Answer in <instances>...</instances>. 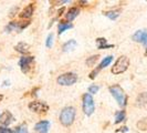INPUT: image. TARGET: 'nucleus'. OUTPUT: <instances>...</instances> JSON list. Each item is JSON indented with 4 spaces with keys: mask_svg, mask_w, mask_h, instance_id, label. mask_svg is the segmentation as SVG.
<instances>
[{
    "mask_svg": "<svg viewBox=\"0 0 147 133\" xmlns=\"http://www.w3.org/2000/svg\"><path fill=\"white\" fill-rule=\"evenodd\" d=\"M76 111L73 107H65L63 110L61 111L60 114V122L64 126H70L74 122Z\"/></svg>",
    "mask_w": 147,
    "mask_h": 133,
    "instance_id": "obj_1",
    "label": "nucleus"
},
{
    "mask_svg": "<svg viewBox=\"0 0 147 133\" xmlns=\"http://www.w3.org/2000/svg\"><path fill=\"white\" fill-rule=\"evenodd\" d=\"M129 66V59L126 56H121L114 63V66H112L111 72L113 74H121L125 72Z\"/></svg>",
    "mask_w": 147,
    "mask_h": 133,
    "instance_id": "obj_2",
    "label": "nucleus"
},
{
    "mask_svg": "<svg viewBox=\"0 0 147 133\" xmlns=\"http://www.w3.org/2000/svg\"><path fill=\"white\" fill-rule=\"evenodd\" d=\"M111 94L114 96V99L117 101V103L119 107H125L126 105V96L124 90L122 89V87L119 84H114V86H111L110 88Z\"/></svg>",
    "mask_w": 147,
    "mask_h": 133,
    "instance_id": "obj_3",
    "label": "nucleus"
},
{
    "mask_svg": "<svg viewBox=\"0 0 147 133\" xmlns=\"http://www.w3.org/2000/svg\"><path fill=\"white\" fill-rule=\"evenodd\" d=\"M82 108H83V112L90 117L94 113L95 111V104H94V100H93V96L90 93H84L82 96Z\"/></svg>",
    "mask_w": 147,
    "mask_h": 133,
    "instance_id": "obj_4",
    "label": "nucleus"
},
{
    "mask_svg": "<svg viewBox=\"0 0 147 133\" xmlns=\"http://www.w3.org/2000/svg\"><path fill=\"white\" fill-rule=\"evenodd\" d=\"M78 81V75L74 72H66L58 77L57 82L60 86H63V87H67V86H72L75 82Z\"/></svg>",
    "mask_w": 147,
    "mask_h": 133,
    "instance_id": "obj_5",
    "label": "nucleus"
},
{
    "mask_svg": "<svg viewBox=\"0 0 147 133\" xmlns=\"http://www.w3.org/2000/svg\"><path fill=\"white\" fill-rule=\"evenodd\" d=\"M33 63H34V57L32 56H23L19 60V66L23 73H28L32 69Z\"/></svg>",
    "mask_w": 147,
    "mask_h": 133,
    "instance_id": "obj_6",
    "label": "nucleus"
},
{
    "mask_svg": "<svg viewBox=\"0 0 147 133\" xmlns=\"http://www.w3.org/2000/svg\"><path fill=\"white\" fill-rule=\"evenodd\" d=\"M30 24V21H11L9 22L7 26H6V32H11V31H13V30H17L18 32H20L22 30L24 29V28H27L28 26Z\"/></svg>",
    "mask_w": 147,
    "mask_h": 133,
    "instance_id": "obj_7",
    "label": "nucleus"
},
{
    "mask_svg": "<svg viewBox=\"0 0 147 133\" xmlns=\"http://www.w3.org/2000/svg\"><path fill=\"white\" fill-rule=\"evenodd\" d=\"M28 107L32 112H36V113H44L49 110L48 104L44 102H40V101H32L30 102Z\"/></svg>",
    "mask_w": 147,
    "mask_h": 133,
    "instance_id": "obj_8",
    "label": "nucleus"
},
{
    "mask_svg": "<svg viewBox=\"0 0 147 133\" xmlns=\"http://www.w3.org/2000/svg\"><path fill=\"white\" fill-rule=\"evenodd\" d=\"M132 39L136 42H140L144 45H147V32L145 30H138L133 35Z\"/></svg>",
    "mask_w": 147,
    "mask_h": 133,
    "instance_id": "obj_9",
    "label": "nucleus"
},
{
    "mask_svg": "<svg viewBox=\"0 0 147 133\" xmlns=\"http://www.w3.org/2000/svg\"><path fill=\"white\" fill-rule=\"evenodd\" d=\"M49 129H50V122L47 120L40 121L34 126V131L37 133H48Z\"/></svg>",
    "mask_w": 147,
    "mask_h": 133,
    "instance_id": "obj_10",
    "label": "nucleus"
},
{
    "mask_svg": "<svg viewBox=\"0 0 147 133\" xmlns=\"http://www.w3.org/2000/svg\"><path fill=\"white\" fill-rule=\"evenodd\" d=\"M13 120H15V119H13V115H12L11 112H9V111H5L2 114H0V123H1L2 126H10V123H11Z\"/></svg>",
    "mask_w": 147,
    "mask_h": 133,
    "instance_id": "obj_11",
    "label": "nucleus"
},
{
    "mask_svg": "<svg viewBox=\"0 0 147 133\" xmlns=\"http://www.w3.org/2000/svg\"><path fill=\"white\" fill-rule=\"evenodd\" d=\"M33 11H34V5L33 3H29L27 7L22 10L21 14L19 16H20V18H22V19H29V18H31Z\"/></svg>",
    "mask_w": 147,
    "mask_h": 133,
    "instance_id": "obj_12",
    "label": "nucleus"
},
{
    "mask_svg": "<svg viewBox=\"0 0 147 133\" xmlns=\"http://www.w3.org/2000/svg\"><path fill=\"white\" fill-rule=\"evenodd\" d=\"M79 14H80V9L78 7H72L70 8L69 10H67V12H66L65 15V18L67 21H73L74 19L79 16Z\"/></svg>",
    "mask_w": 147,
    "mask_h": 133,
    "instance_id": "obj_13",
    "label": "nucleus"
},
{
    "mask_svg": "<svg viewBox=\"0 0 147 133\" xmlns=\"http://www.w3.org/2000/svg\"><path fill=\"white\" fill-rule=\"evenodd\" d=\"M15 49H16V51L20 52L22 54H27V53H29V51H30V45L28 43L21 41V42H19V43L16 45Z\"/></svg>",
    "mask_w": 147,
    "mask_h": 133,
    "instance_id": "obj_14",
    "label": "nucleus"
},
{
    "mask_svg": "<svg viewBox=\"0 0 147 133\" xmlns=\"http://www.w3.org/2000/svg\"><path fill=\"white\" fill-rule=\"evenodd\" d=\"M96 43H97L98 49H110V48L114 47V44H107V40L105 38H97Z\"/></svg>",
    "mask_w": 147,
    "mask_h": 133,
    "instance_id": "obj_15",
    "label": "nucleus"
},
{
    "mask_svg": "<svg viewBox=\"0 0 147 133\" xmlns=\"http://www.w3.org/2000/svg\"><path fill=\"white\" fill-rule=\"evenodd\" d=\"M73 28V24L72 23H67V22H64V21H61L59 23V26H58V33L59 35H62L65 30H69V29H72Z\"/></svg>",
    "mask_w": 147,
    "mask_h": 133,
    "instance_id": "obj_16",
    "label": "nucleus"
},
{
    "mask_svg": "<svg viewBox=\"0 0 147 133\" xmlns=\"http://www.w3.org/2000/svg\"><path fill=\"white\" fill-rule=\"evenodd\" d=\"M147 104V92H143L137 96L136 105L137 107H145Z\"/></svg>",
    "mask_w": 147,
    "mask_h": 133,
    "instance_id": "obj_17",
    "label": "nucleus"
},
{
    "mask_svg": "<svg viewBox=\"0 0 147 133\" xmlns=\"http://www.w3.org/2000/svg\"><path fill=\"white\" fill-rule=\"evenodd\" d=\"M75 47H76V41L75 40H70V41H67V42H65V43L63 44L62 50L64 52L72 51L73 49H75Z\"/></svg>",
    "mask_w": 147,
    "mask_h": 133,
    "instance_id": "obj_18",
    "label": "nucleus"
},
{
    "mask_svg": "<svg viewBox=\"0 0 147 133\" xmlns=\"http://www.w3.org/2000/svg\"><path fill=\"white\" fill-rule=\"evenodd\" d=\"M9 133H29V131H28L27 124L26 123H22L20 126H16L13 130H10Z\"/></svg>",
    "mask_w": 147,
    "mask_h": 133,
    "instance_id": "obj_19",
    "label": "nucleus"
},
{
    "mask_svg": "<svg viewBox=\"0 0 147 133\" xmlns=\"http://www.w3.org/2000/svg\"><path fill=\"white\" fill-rule=\"evenodd\" d=\"M113 61V56H109V57H106V58H104L102 61H101V63L98 64V69L100 70H102V69H104V68H106V66L110 64L111 62Z\"/></svg>",
    "mask_w": 147,
    "mask_h": 133,
    "instance_id": "obj_20",
    "label": "nucleus"
},
{
    "mask_svg": "<svg viewBox=\"0 0 147 133\" xmlns=\"http://www.w3.org/2000/svg\"><path fill=\"white\" fill-rule=\"evenodd\" d=\"M125 117H126V113L125 111H117L116 113H115V123L118 124V123H121V122H123L124 120H125Z\"/></svg>",
    "mask_w": 147,
    "mask_h": 133,
    "instance_id": "obj_21",
    "label": "nucleus"
},
{
    "mask_svg": "<svg viewBox=\"0 0 147 133\" xmlns=\"http://www.w3.org/2000/svg\"><path fill=\"white\" fill-rule=\"evenodd\" d=\"M137 129L140 130V131H146L147 130V118H144L140 120L138 122H137Z\"/></svg>",
    "mask_w": 147,
    "mask_h": 133,
    "instance_id": "obj_22",
    "label": "nucleus"
},
{
    "mask_svg": "<svg viewBox=\"0 0 147 133\" xmlns=\"http://www.w3.org/2000/svg\"><path fill=\"white\" fill-rule=\"evenodd\" d=\"M104 16L109 17L111 20H115V19H117L118 16H119V11L118 10H115V11H106V12H104Z\"/></svg>",
    "mask_w": 147,
    "mask_h": 133,
    "instance_id": "obj_23",
    "label": "nucleus"
},
{
    "mask_svg": "<svg viewBox=\"0 0 147 133\" xmlns=\"http://www.w3.org/2000/svg\"><path fill=\"white\" fill-rule=\"evenodd\" d=\"M98 58H100V56H98V54H96V56H92L91 58H88V60H86V64H88V66H93L96 62H97Z\"/></svg>",
    "mask_w": 147,
    "mask_h": 133,
    "instance_id": "obj_24",
    "label": "nucleus"
},
{
    "mask_svg": "<svg viewBox=\"0 0 147 133\" xmlns=\"http://www.w3.org/2000/svg\"><path fill=\"white\" fill-rule=\"evenodd\" d=\"M98 90H100V87L96 86V84L90 86V87H88V93H90V94H95V93H97Z\"/></svg>",
    "mask_w": 147,
    "mask_h": 133,
    "instance_id": "obj_25",
    "label": "nucleus"
},
{
    "mask_svg": "<svg viewBox=\"0 0 147 133\" xmlns=\"http://www.w3.org/2000/svg\"><path fill=\"white\" fill-rule=\"evenodd\" d=\"M52 44H53V35L50 33L48 38H47V41H45V45H47V48H51Z\"/></svg>",
    "mask_w": 147,
    "mask_h": 133,
    "instance_id": "obj_26",
    "label": "nucleus"
},
{
    "mask_svg": "<svg viewBox=\"0 0 147 133\" xmlns=\"http://www.w3.org/2000/svg\"><path fill=\"white\" fill-rule=\"evenodd\" d=\"M100 71H101V70H100L98 68H95V69H94V70H93V71L90 73L88 78H90L91 80H94V79H95V77L97 75V74H98V72H100Z\"/></svg>",
    "mask_w": 147,
    "mask_h": 133,
    "instance_id": "obj_27",
    "label": "nucleus"
},
{
    "mask_svg": "<svg viewBox=\"0 0 147 133\" xmlns=\"http://www.w3.org/2000/svg\"><path fill=\"white\" fill-rule=\"evenodd\" d=\"M10 129H7L5 126H0V133H9Z\"/></svg>",
    "mask_w": 147,
    "mask_h": 133,
    "instance_id": "obj_28",
    "label": "nucleus"
},
{
    "mask_svg": "<svg viewBox=\"0 0 147 133\" xmlns=\"http://www.w3.org/2000/svg\"><path fill=\"white\" fill-rule=\"evenodd\" d=\"M127 131H128L127 126H124V128H121V130H117V132H127Z\"/></svg>",
    "mask_w": 147,
    "mask_h": 133,
    "instance_id": "obj_29",
    "label": "nucleus"
},
{
    "mask_svg": "<svg viewBox=\"0 0 147 133\" xmlns=\"http://www.w3.org/2000/svg\"><path fill=\"white\" fill-rule=\"evenodd\" d=\"M63 11H64V8H61V9L59 10V12H58V14H59V16L62 15V12H63Z\"/></svg>",
    "mask_w": 147,
    "mask_h": 133,
    "instance_id": "obj_30",
    "label": "nucleus"
},
{
    "mask_svg": "<svg viewBox=\"0 0 147 133\" xmlns=\"http://www.w3.org/2000/svg\"><path fill=\"white\" fill-rule=\"evenodd\" d=\"M2 99H3V96H2V94H0V102L2 101Z\"/></svg>",
    "mask_w": 147,
    "mask_h": 133,
    "instance_id": "obj_31",
    "label": "nucleus"
},
{
    "mask_svg": "<svg viewBox=\"0 0 147 133\" xmlns=\"http://www.w3.org/2000/svg\"><path fill=\"white\" fill-rule=\"evenodd\" d=\"M146 56H147V51H146Z\"/></svg>",
    "mask_w": 147,
    "mask_h": 133,
    "instance_id": "obj_32",
    "label": "nucleus"
}]
</instances>
